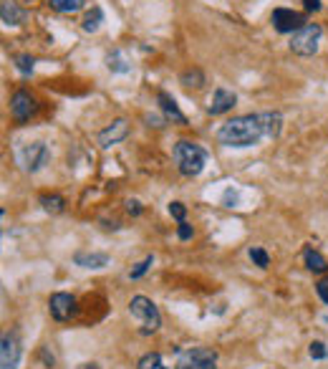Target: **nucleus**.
Segmentation results:
<instances>
[{"label":"nucleus","instance_id":"nucleus-33","mask_svg":"<svg viewBox=\"0 0 328 369\" xmlns=\"http://www.w3.org/2000/svg\"><path fill=\"white\" fill-rule=\"evenodd\" d=\"M144 122H147L149 126H164V119H162V117H151V114H147Z\"/></svg>","mask_w":328,"mask_h":369},{"label":"nucleus","instance_id":"nucleus-27","mask_svg":"<svg viewBox=\"0 0 328 369\" xmlns=\"http://www.w3.org/2000/svg\"><path fill=\"white\" fill-rule=\"evenodd\" d=\"M308 354L313 356V359H326V356H328L326 344H323V342H311V347H308Z\"/></svg>","mask_w":328,"mask_h":369},{"label":"nucleus","instance_id":"nucleus-35","mask_svg":"<svg viewBox=\"0 0 328 369\" xmlns=\"http://www.w3.org/2000/svg\"><path fill=\"white\" fill-rule=\"evenodd\" d=\"M79 369H98V364H94V362L91 364H81Z\"/></svg>","mask_w":328,"mask_h":369},{"label":"nucleus","instance_id":"nucleus-11","mask_svg":"<svg viewBox=\"0 0 328 369\" xmlns=\"http://www.w3.org/2000/svg\"><path fill=\"white\" fill-rule=\"evenodd\" d=\"M126 134H129V122L126 119H114L112 124L98 132V147L109 150V147L119 145L121 139H126Z\"/></svg>","mask_w":328,"mask_h":369},{"label":"nucleus","instance_id":"nucleus-21","mask_svg":"<svg viewBox=\"0 0 328 369\" xmlns=\"http://www.w3.org/2000/svg\"><path fill=\"white\" fill-rule=\"evenodd\" d=\"M179 81H182L187 89H200V86L204 84V73L200 71V68H190V71H184L182 76H179Z\"/></svg>","mask_w":328,"mask_h":369},{"label":"nucleus","instance_id":"nucleus-22","mask_svg":"<svg viewBox=\"0 0 328 369\" xmlns=\"http://www.w3.org/2000/svg\"><path fill=\"white\" fill-rule=\"evenodd\" d=\"M86 0H51V8L59 10V13H76L84 8Z\"/></svg>","mask_w":328,"mask_h":369},{"label":"nucleus","instance_id":"nucleus-13","mask_svg":"<svg viewBox=\"0 0 328 369\" xmlns=\"http://www.w3.org/2000/svg\"><path fill=\"white\" fill-rule=\"evenodd\" d=\"M157 101H159V109L164 112V117L172 119V122H177V124H187V117H184L182 112H179L177 101L172 99L167 92H159L157 94Z\"/></svg>","mask_w":328,"mask_h":369},{"label":"nucleus","instance_id":"nucleus-30","mask_svg":"<svg viewBox=\"0 0 328 369\" xmlns=\"http://www.w3.org/2000/svg\"><path fill=\"white\" fill-rule=\"evenodd\" d=\"M192 225H187V223H179V228H177V236H179V240H190L192 238Z\"/></svg>","mask_w":328,"mask_h":369},{"label":"nucleus","instance_id":"nucleus-31","mask_svg":"<svg viewBox=\"0 0 328 369\" xmlns=\"http://www.w3.org/2000/svg\"><path fill=\"white\" fill-rule=\"evenodd\" d=\"M223 205H225V208H232V205H237V192H235V190H228V192H225Z\"/></svg>","mask_w":328,"mask_h":369},{"label":"nucleus","instance_id":"nucleus-2","mask_svg":"<svg viewBox=\"0 0 328 369\" xmlns=\"http://www.w3.org/2000/svg\"><path fill=\"white\" fill-rule=\"evenodd\" d=\"M174 162H177L179 175L197 178V175H202L204 165H207V152L195 142H190V139H179L174 145Z\"/></svg>","mask_w":328,"mask_h":369},{"label":"nucleus","instance_id":"nucleus-17","mask_svg":"<svg viewBox=\"0 0 328 369\" xmlns=\"http://www.w3.org/2000/svg\"><path fill=\"white\" fill-rule=\"evenodd\" d=\"M303 261H306V268L313 270V273H326L328 270V261L318 251H313V248L303 251Z\"/></svg>","mask_w":328,"mask_h":369},{"label":"nucleus","instance_id":"nucleus-34","mask_svg":"<svg viewBox=\"0 0 328 369\" xmlns=\"http://www.w3.org/2000/svg\"><path fill=\"white\" fill-rule=\"evenodd\" d=\"M306 10H321V0H303Z\"/></svg>","mask_w":328,"mask_h":369},{"label":"nucleus","instance_id":"nucleus-10","mask_svg":"<svg viewBox=\"0 0 328 369\" xmlns=\"http://www.w3.org/2000/svg\"><path fill=\"white\" fill-rule=\"evenodd\" d=\"M36 99H33L31 94L26 89H18V92L10 96V114H13L15 122H28V119L36 114Z\"/></svg>","mask_w":328,"mask_h":369},{"label":"nucleus","instance_id":"nucleus-3","mask_svg":"<svg viewBox=\"0 0 328 369\" xmlns=\"http://www.w3.org/2000/svg\"><path fill=\"white\" fill-rule=\"evenodd\" d=\"M129 314L137 319L139 324V334L142 336H151L157 334L159 326H162V314H159L157 303L147 296H134L129 301Z\"/></svg>","mask_w":328,"mask_h":369},{"label":"nucleus","instance_id":"nucleus-14","mask_svg":"<svg viewBox=\"0 0 328 369\" xmlns=\"http://www.w3.org/2000/svg\"><path fill=\"white\" fill-rule=\"evenodd\" d=\"M0 18H3L6 26H20V23H26V10L10 3V0H3L0 3Z\"/></svg>","mask_w":328,"mask_h":369},{"label":"nucleus","instance_id":"nucleus-23","mask_svg":"<svg viewBox=\"0 0 328 369\" xmlns=\"http://www.w3.org/2000/svg\"><path fill=\"white\" fill-rule=\"evenodd\" d=\"M137 369H167V367H164L162 356H159L157 352H149V354H144L137 362Z\"/></svg>","mask_w":328,"mask_h":369},{"label":"nucleus","instance_id":"nucleus-7","mask_svg":"<svg viewBox=\"0 0 328 369\" xmlns=\"http://www.w3.org/2000/svg\"><path fill=\"white\" fill-rule=\"evenodd\" d=\"M270 20H273V28H276L278 34H290V36L306 26V15L298 13V10H290V8H276L273 15H270Z\"/></svg>","mask_w":328,"mask_h":369},{"label":"nucleus","instance_id":"nucleus-32","mask_svg":"<svg viewBox=\"0 0 328 369\" xmlns=\"http://www.w3.org/2000/svg\"><path fill=\"white\" fill-rule=\"evenodd\" d=\"M126 210H129V215L137 218V215H142V205H139L137 200H129V203H126Z\"/></svg>","mask_w":328,"mask_h":369},{"label":"nucleus","instance_id":"nucleus-15","mask_svg":"<svg viewBox=\"0 0 328 369\" xmlns=\"http://www.w3.org/2000/svg\"><path fill=\"white\" fill-rule=\"evenodd\" d=\"M258 117H260V124H262V132H265V137L276 139L278 134H281V129H283L281 112H262V114H258Z\"/></svg>","mask_w":328,"mask_h":369},{"label":"nucleus","instance_id":"nucleus-9","mask_svg":"<svg viewBox=\"0 0 328 369\" xmlns=\"http://www.w3.org/2000/svg\"><path fill=\"white\" fill-rule=\"evenodd\" d=\"M48 311L56 321H68L71 317H76V298L71 294H53L48 298Z\"/></svg>","mask_w":328,"mask_h":369},{"label":"nucleus","instance_id":"nucleus-24","mask_svg":"<svg viewBox=\"0 0 328 369\" xmlns=\"http://www.w3.org/2000/svg\"><path fill=\"white\" fill-rule=\"evenodd\" d=\"M13 61H15V68H18L23 76L33 73V66H36V59H33V56H28V53H18Z\"/></svg>","mask_w":328,"mask_h":369},{"label":"nucleus","instance_id":"nucleus-18","mask_svg":"<svg viewBox=\"0 0 328 369\" xmlns=\"http://www.w3.org/2000/svg\"><path fill=\"white\" fill-rule=\"evenodd\" d=\"M106 66H109V71H114V73H129L131 71V64L124 59V53L119 51V48L106 56Z\"/></svg>","mask_w":328,"mask_h":369},{"label":"nucleus","instance_id":"nucleus-8","mask_svg":"<svg viewBox=\"0 0 328 369\" xmlns=\"http://www.w3.org/2000/svg\"><path fill=\"white\" fill-rule=\"evenodd\" d=\"M20 339L15 331H8L3 334V342H0V369H18L20 362Z\"/></svg>","mask_w":328,"mask_h":369},{"label":"nucleus","instance_id":"nucleus-29","mask_svg":"<svg viewBox=\"0 0 328 369\" xmlns=\"http://www.w3.org/2000/svg\"><path fill=\"white\" fill-rule=\"evenodd\" d=\"M315 294L321 296L323 303H328V278H321V281L315 284Z\"/></svg>","mask_w":328,"mask_h":369},{"label":"nucleus","instance_id":"nucleus-36","mask_svg":"<svg viewBox=\"0 0 328 369\" xmlns=\"http://www.w3.org/2000/svg\"><path fill=\"white\" fill-rule=\"evenodd\" d=\"M26 3H33V0H26Z\"/></svg>","mask_w":328,"mask_h":369},{"label":"nucleus","instance_id":"nucleus-28","mask_svg":"<svg viewBox=\"0 0 328 369\" xmlns=\"http://www.w3.org/2000/svg\"><path fill=\"white\" fill-rule=\"evenodd\" d=\"M170 215L177 223H184V215H187V208H184V203H172L170 205Z\"/></svg>","mask_w":328,"mask_h":369},{"label":"nucleus","instance_id":"nucleus-5","mask_svg":"<svg viewBox=\"0 0 328 369\" xmlns=\"http://www.w3.org/2000/svg\"><path fill=\"white\" fill-rule=\"evenodd\" d=\"M217 367V352L210 347H192L182 352L174 369H215Z\"/></svg>","mask_w":328,"mask_h":369},{"label":"nucleus","instance_id":"nucleus-26","mask_svg":"<svg viewBox=\"0 0 328 369\" xmlns=\"http://www.w3.org/2000/svg\"><path fill=\"white\" fill-rule=\"evenodd\" d=\"M151 263H154V256H147L144 261H142V263H137V268H131V270H129V278H131V281H137V278L144 276L147 270L151 268Z\"/></svg>","mask_w":328,"mask_h":369},{"label":"nucleus","instance_id":"nucleus-19","mask_svg":"<svg viewBox=\"0 0 328 369\" xmlns=\"http://www.w3.org/2000/svg\"><path fill=\"white\" fill-rule=\"evenodd\" d=\"M40 208L46 212H51V215H59V212L66 210V200L61 198V195H40Z\"/></svg>","mask_w":328,"mask_h":369},{"label":"nucleus","instance_id":"nucleus-12","mask_svg":"<svg viewBox=\"0 0 328 369\" xmlns=\"http://www.w3.org/2000/svg\"><path fill=\"white\" fill-rule=\"evenodd\" d=\"M237 104V96L235 92H230V89H215V94H212L210 104H207V114H212V117H220V114L230 112L232 106Z\"/></svg>","mask_w":328,"mask_h":369},{"label":"nucleus","instance_id":"nucleus-20","mask_svg":"<svg viewBox=\"0 0 328 369\" xmlns=\"http://www.w3.org/2000/svg\"><path fill=\"white\" fill-rule=\"evenodd\" d=\"M101 23H104V10H101L98 6H94L91 10L86 13V18H84V23H81V26H84L86 34H94V31H98V26H101Z\"/></svg>","mask_w":328,"mask_h":369},{"label":"nucleus","instance_id":"nucleus-4","mask_svg":"<svg viewBox=\"0 0 328 369\" xmlns=\"http://www.w3.org/2000/svg\"><path fill=\"white\" fill-rule=\"evenodd\" d=\"M321 36H323V28L318 23H306L301 31H295L290 36V51L295 56H313L318 51V43H321Z\"/></svg>","mask_w":328,"mask_h":369},{"label":"nucleus","instance_id":"nucleus-6","mask_svg":"<svg viewBox=\"0 0 328 369\" xmlns=\"http://www.w3.org/2000/svg\"><path fill=\"white\" fill-rule=\"evenodd\" d=\"M18 159L20 165H23V170L33 175V172L43 170V165L51 159V152H48V147L43 142H31V145H26L18 152Z\"/></svg>","mask_w":328,"mask_h":369},{"label":"nucleus","instance_id":"nucleus-25","mask_svg":"<svg viewBox=\"0 0 328 369\" xmlns=\"http://www.w3.org/2000/svg\"><path fill=\"white\" fill-rule=\"evenodd\" d=\"M250 261L258 266V268H268L270 266V256L262 248H250Z\"/></svg>","mask_w":328,"mask_h":369},{"label":"nucleus","instance_id":"nucleus-1","mask_svg":"<svg viewBox=\"0 0 328 369\" xmlns=\"http://www.w3.org/2000/svg\"><path fill=\"white\" fill-rule=\"evenodd\" d=\"M262 137H265V132H262L258 114H245V117L230 119L217 129V142L223 147H235V150L255 147Z\"/></svg>","mask_w":328,"mask_h":369},{"label":"nucleus","instance_id":"nucleus-16","mask_svg":"<svg viewBox=\"0 0 328 369\" xmlns=\"http://www.w3.org/2000/svg\"><path fill=\"white\" fill-rule=\"evenodd\" d=\"M73 263L81 268H106L109 266V256L106 253H76Z\"/></svg>","mask_w":328,"mask_h":369}]
</instances>
